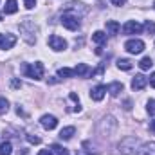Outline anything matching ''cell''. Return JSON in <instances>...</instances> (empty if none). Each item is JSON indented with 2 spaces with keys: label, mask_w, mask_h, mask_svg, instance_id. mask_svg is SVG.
<instances>
[{
  "label": "cell",
  "mask_w": 155,
  "mask_h": 155,
  "mask_svg": "<svg viewBox=\"0 0 155 155\" xmlns=\"http://www.w3.org/2000/svg\"><path fill=\"white\" fill-rule=\"evenodd\" d=\"M20 33H22V38L25 40L27 43H36V33H38V27L35 25L33 20L25 18L22 24H20Z\"/></svg>",
  "instance_id": "1"
},
{
  "label": "cell",
  "mask_w": 155,
  "mask_h": 155,
  "mask_svg": "<svg viewBox=\"0 0 155 155\" xmlns=\"http://www.w3.org/2000/svg\"><path fill=\"white\" fill-rule=\"evenodd\" d=\"M116 128H117V121L112 116L103 117V119L99 121V124H97V130H99V134H101L103 137H110V135H114Z\"/></svg>",
  "instance_id": "2"
},
{
  "label": "cell",
  "mask_w": 155,
  "mask_h": 155,
  "mask_svg": "<svg viewBox=\"0 0 155 155\" xmlns=\"http://www.w3.org/2000/svg\"><path fill=\"white\" fill-rule=\"evenodd\" d=\"M60 20H61V25L67 27L69 31H76V29H79V15L74 13L72 9H67V11L61 15Z\"/></svg>",
  "instance_id": "3"
},
{
  "label": "cell",
  "mask_w": 155,
  "mask_h": 155,
  "mask_svg": "<svg viewBox=\"0 0 155 155\" xmlns=\"http://www.w3.org/2000/svg\"><path fill=\"white\" fill-rule=\"evenodd\" d=\"M22 72L27 78H31V79H40L43 76V65L40 61H36V63H25L22 67Z\"/></svg>",
  "instance_id": "4"
},
{
  "label": "cell",
  "mask_w": 155,
  "mask_h": 155,
  "mask_svg": "<svg viewBox=\"0 0 155 155\" xmlns=\"http://www.w3.org/2000/svg\"><path fill=\"white\" fill-rule=\"evenodd\" d=\"M137 144H139V141L135 139V137H124L123 141H121V144H119V150L123 152L124 155H135L137 152Z\"/></svg>",
  "instance_id": "5"
},
{
  "label": "cell",
  "mask_w": 155,
  "mask_h": 155,
  "mask_svg": "<svg viewBox=\"0 0 155 155\" xmlns=\"http://www.w3.org/2000/svg\"><path fill=\"white\" fill-rule=\"evenodd\" d=\"M124 49L130 52V54H139V52H143L144 51V41L143 40H128L126 43H124Z\"/></svg>",
  "instance_id": "6"
},
{
  "label": "cell",
  "mask_w": 155,
  "mask_h": 155,
  "mask_svg": "<svg viewBox=\"0 0 155 155\" xmlns=\"http://www.w3.org/2000/svg\"><path fill=\"white\" fill-rule=\"evenodd\" d=\"M49 47H51L52 51L60 52V51H65V49H67V41L61 38V36H58V35H51V36H49Z\"/></svg>",
  "instance_id": "7"
},
{
  "label": "cell",
  "mask_w": 155,
  "mask_h": 155,
  "mask_svg": "<svg viewBox=\"0 0 155 155\" xmlns=\"http://www.w3.org/2000/svg\"><path fill=\"white\" fill-rule=\"evenodd\" d=\"M143 31V25L137 24L135 20H128L124 25H123V33L124 35H139Z\"/></svg>",
  "instance_id": "8"
},
{
  "label": "cell",
  "mask_w": 155,
  "mask_h": 155,
  "mask_svg": "<svg viewBox=\"0 0 155 155\" xmlns=\"http://www.w3.org/2000/svg\"><path fill=\"white\" fill-rule=\"evenodd\" d=\"M146 85H148V78L144 74H135L134 79H132V88L134 90H143Z\"/></svg>",
  "instance_id": "9"
},
{
  "label": "cell",
  "mask_w": 155,
  "mask_h": 155,
  "mask_svg": "<svg viewBox=\"0 0 155 155\" xmlns=\"http://www.w3.org/2000/svg\"><path fill=\"white\" fill-rule=\"evenodd\" d=\"M40 123H41V126H43L45 130H54V128L58 126V119H56L54 116H49V114L41 116Z\"/></svg>",
  "instance_id": "10"
},
{
  "label": "cell",
  "mask_w": 155,
  "mask_h": 155,
  "mask_svg": "<svg viewBox=\"0 0 155 155\" xmlns=\"http://www.w3.org/2000/svg\"><path fill=\"white\" fill-rule=\"evenodd\" d=\"M105 92H107V87H103V85H96V87L90 90V97H92L94 101H101V99L105 97Z\"/></svg>",
  "instance_id": "11"
},
{
  "label": "cell",
  "mask_w": 155,
  "mask_h": 155,
  "mask_svg": "<svg viewBox=\"0 0 155 155\" xmlns=\"http://www.w3.org/2000/svg\"><path fill=\"white\" fill-rule=\"evenodd\" d=\"M74 74H76L78 78H87L92 74V71H90V67L87 65V63H78L76 69H74Z\"/></svg>",
  "instance_id": "12"
},
{
  "label": "cell",
  "mask_w": 155,
  "mask_h": 155,
  "mask_svg": "<svg viewBox=\"0 0 155 155\" xmlns=\"http://www.w3.org/2000/svg\"><path fill=\"white\" fill-rule=\"evenodd\" d=\"M135 155H155V143H146V144H143Z\"/></svg>",
  "instance_id": "13"
},
{
  "label": "cell",
  "mask_w": 155,
  "mask_h": 155,
  "mask_svg": "<svg viewBox=\"0 0 155 155\" xmlns=\"http://www.w3.org/2000/svg\"><path fill=\"white\" fill-rule=\"evenodd\" d=\"M107 31H108V35H112V36L119 35V31H121L119 22H116V20H108V22H107Z\"/></svg>",
  "instance_id": "14"
},
{
  "label": "cell",
  "mask_w": 155,
  "mask_h": 155,
  "mask_svg": "<svg viewBox=\"0 0 155 155\" xmlns=\"http://www.w3.org/2000/svg\"><path fill=\"white\" fill-rule=\"evenodd\" d=\"M107 90L110 92V96H119V92H123V83H119V81H114V83H110L108 87H107Z\"/></svg>",
  "instance_id": "15"
},
{
  "label": "cell",
  "mask_w": 155,
  "mask_h": 155,
  "mask_svg": "<svg viewBox=\"0 0 155 155\" xmlns=\"http://www.w3.org/2000/svg\"><path fill=\"white\" fill-rule=\"evenodd\" d=\"M74 134H76V128H74V126H67V128H63V130L60 132V139L69 141V139H72Z\"/></svg>",
  "instance_id": "16"
},
{
  "label": "cell",
  "mask_w": 155,
  "mask_h": 155,
  "mask_svg": "<svg viewBox=\"0 0 155 155\" xmlns=\"http://www.w3.org/2000/svg\"><path fill=\"white\" fill-rule=\"evenodd\" d=\"M92 41L97 43V45H105V43H107V33H103V31H96V33L92 35Z\"/></svg>",
  "instance_id": "17"
},
{
  "label": "cell",
  "mask_w": 155,
  "mask_h": 155,
  "mask_svg": "<svg viewBox=\"0 0 155 155\" xmlns=\"http://www.w3.org/2000/svg\"><path fill=\"white\" fill-rule=\"evenodd\" d=\"M4 11L5 15H15L18 11V5H16V0H7L5 5H4Z\"/></svg>",
  "instance_id": "18"
},
{
  "label": "cell",
  "mask_w": 155,
  "mask_h": 155,
  "mask_svg": "<svg viewBox=\"0 0 155 155\" xmlns=\"http://www.w3.org/2000/svg\"><path fill=\"white\" fill-rule=\"evenodd\" d=\"M15 43H16V36H15V35H5V36H4V41H2V47H0V49H11Z\"/></svg>",
  "instance_id": "19"
},
{
  "label": "cell",
  "mask_w": 155,
  "mask_h": 155,
  "mask_svg": "<svg viewBox=\"0 0 155 155\" xmlns=\"http://www.w3.org/2000/svg\"><path fill=\"white\" fill-rule=\"evenodd\" d=\"M152 65H153V61H152V58H150V56H144V58L139 61L141 71H148V69H152Z\"/></svg>",
  "instance_id": "20"
},
{
  "label": "cell",
  "mask_w": 155,
  "mask_h": 155,
  "mask_svg": "<svg viewBox=\"0 0 155 155\" xmlns=\"http://www.w3.org/2000/svg\"><path fill=\"white\" fill-rule=\"evenodd\" d=\"M11 152H13V146H11L9 141H5V143L0 144V155H11Z\"/></svg>",
  "instance_id": "21"
},
{
  "label": "cell",
  "mask_w": 155,
  "mask_h": 155,
  "mask_svg": "<svg viewBox=\"0 0 155 155\" xmlns=\"http://www.w3.org/2000/svg\"><path fill=\"white\" fill-rule=\"evenodd\" d=\"M117 67H119L121 71H130V69H132V61H130V60H124V58H123V60H117Z\"/></svg>",
  "instance_id": "22"
},
{
  "label": "cell",
  "mask_w": 155,
  "mask_h": 155,
  "mask_svg": "<svg viewBox=\"0 0 155 155\" xmlns=\"http://www.w3.org/2000/svg\"><path fill=\"white\" fill-rule=\"evenodd\" d=\"M58 76L60 78H72V76H76V74H74L72 69H65V67H63V69L58 71Z\"/></svg>",
  "instance_id": "23"
},
{
  "label": "cell",
  "mask_w": 155,
  "mask_h": 155,
  "mask_svg": "<svg viewBox=\"0 0 155 155\" xmlns=\"http://www.w3.org/2000/svg\"><path fill=\"white\" fill-rule=\"evenodd\" d=\"M51 150H52L56 155H69L67 148H63V146H60V144H52V146H51Z\"/></svg>",
  "instance_id": "24"
},
{
  "label": "cell",
  "mask_w": 155,
  "mask_h": 155,
  "mask_svg": "<svg viewBox=\"0 0 155 155\" xmlns=\"http://www.w3.org/2000/svg\"><path fill=\"white\" fill-rule=\"evenodd\" d=\"M9 110V101L5 97H0V116H4Z\"/></svg>",
  "instance_id": "25"
},
{
  "label": "cell",
  "mask_w": 155,
  "mask_h": 155,
  "mask_svg": "<svg viewBox=\"0 0 155 155\" xmlns=\"http://www.w3.org/2000/svg\"><path fill=\"white\" fill-rule=\"evenodd\" d=\"M144 29H146V33H148V35H155V22H152V20H146Z\"/></svg>",
  "instance_id": "26"
},
{
  "label": "cell",
  "mask_w": 155,
  "mask_h": 155,
  "mask_svg": "<svg viewBox=\"0 0 155 155\" xmlns=\"http://www.w3.org/2000/svg\"><path fill=\"white\" fill-rule=\"evenodd\" d=\"M146 110H148V114H150V116H155V99H150V101H148Z\"/></svg>",
  "instance_id": "27"
},
{
  "label": "cell",
  "mask_w": 155,
  "mask_h": 155,
  "mask_svg": "<svg viewBox=\"0 0 155 155\" xmlns=\"http://www.w3.org/2000/svg\"><path fill=\"white\" fill-rule=\"evenodd\" d=\"M87 148H88V143H83V146H81V150H78V153H76V155H94L92 152H88Z\"/></svg>",
  "instance_id": "28"
},
{
  "label": "cell",
  "mask_w": 155,
  "mask_h": 155,
  "mask_svg": "<svg viewBox=\"0 0 155 155\" xmlns=\"http://www.w3.org/2000/svg\"><path fill=\"white\" fill-rule=\"evenodd\" d=\"M27 141H29L31 144H40V143H41V139L36 137V135H33V134H29V135H27Z\"/></svg>",
  "instance_id": "29"
},
{
  "label": "cell",
  "mask_w": 155,
  "mask_h": 155,
  "mask_svg": "<svg viewBox=\"0 0 155 155\" xmlns=\"http://www.w3.org/2000/svg\"><path fill=\"white\" fill-rule=\"evenodd\" d=\"M24 4H25L27 9H33V7L36 5V0H24Z\"/></svg>",
  "instance_id": "30"
},
{
  "label": "cell",
  "mask_w": 155,
  "mask_h": 155,
  "mask_svg": "<svg viewBox=\"0 0 155 155\" xmlns=\"http://www.w3.org/2000/svg\"><path fill=\"white\" fill-rule=\"evenodd\" d=\"M110 2H112V4H114V5H119V7H121V5H124V4H126V0H110Z\"/></svg>",
  "instance_id": "31"
},
{
  "label": "cell",
  "mask_w": 155,
  "mask_h": 155,
  "mask_svg": "<svg viewBox=\"0 0 155 155\" xmlns=\"http://www.w3.org/2000/svg\"><path fill=\"white\" fill-rule=\"evenodd\" d=\"M16 114H18V116H27V114H25V112H24V110H22V107H20V105H18V107H16Z\"/></svg>",
  "instance_id": "32"
},
{
  "label": "cell",
  "mask_w": 155,
  "mask_h": 155,
  "mask_svg": "<svg viewBox=\"0 0 155 155\" xmlns=\"http://www.w3.org/2000/svg\"><path fill=\"white\" fill-rule=\"evenodd\" d=\"M38 155H52V150H41Z\"/></svg>",
  "instance_id": "33"
},
{
  "label": "cell",
  "mask_w": 155,
  "mask_h": 155,
  "mask_svg": "<svg viewBox=\"0 0 155 155\" xmlns=\"http://www.w3.org/2000/svg\"><path fill=\"white\" fill-rule=\"evenodd\" d=\"M150 85H152V87L155 88V72L152 74V76H150Z\"/></svg>",
  "instance_id": "34"
},
{
  "label": "cell",
  "mask_w": 155,
  "mask_h": 155,
  "mask_svg": "<svg viewBox=\"0 0 155 155\" xmlns=\"http://www.w3.org/2000/svg\"><path fill=\"white\" fill-rule=\"evenodd\" d=\"M13 87H16V88H18V87H22V83H20V81H16V79H13Z\"/></svg>",
  "instance_id": "35"
},
{
  "label": "cell",
  "mask_w": 155,
  "mask_h": 155,
  "mask_svg": "<svg viewBox=\"0 0 155 155\" xmlns=\"http://www.w3.org/2000/svg\"><path fill=\"white\" fill-rule=\"evenodd\" d=\"M18 155H29V150H27V148H22V152Z\"/></svg>",
  "instance_id": "36"
},
{
  "label": "cell",
  "mask_w": 155,
  "mask_h": 155,
  "mask_svg": "<svg viewBox=\"0 0 155 155\" xmlns=\"http://www.w3.org/2000/svg\"><path fill=\"white\" fill-rule=\"evenodd\" d=\"M150 130L155 132V119H153V121H150Z\"/></svg>",
  "instance_id": "37"
},
{
  "label": "cell",
  "mask_w": 155,
  "mask_h": 155,
  "mask_svg": "<svg viewBox=\"0 0 155 155\" xmlns=\"http://www.w3.org/2000/svg\"><path fill=\"white\" fill-rule=\"evenodd\" d=\"M2 41H4V35H0V47H2Z\"/></svg>",
  "instance_id": "38"
},
{
  "label": "cell",
  "mask_w": 155,
  "mask_h": 155,
  "mask_svg": "<svg viewBox=\"0 0 155 155\" xmlns=\"http://www.w3.org/2000/svg\"><path fill=\"white\" fill-rule=\"evenodd\" d=\"M153 7H155V2H153Z\"/></svg>",
  "instance_id": "39"
},
{
  "label": "cell",
  "mask_w": 155,
  "mask_h": 155,
  "mask_svg": "<svg viewBox=\"0 0 155 155\" xmlns=\"http://www.w3.org/2000/svg\"><path fill=\"white\" fill-rule=\"evenodd\" d=\"M0 20H2V16H0Z\"/></svg>",
  "instance_id": "40"
}]
</instances>
